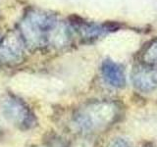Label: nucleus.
<instances>
[{"instance_id":"nucleus-7","label":"nucleus","mask_w":157,"mask_h":147,"mask_svg":"<svg viewBox=\"0 0 157 147\" xmlns=\"http://www.w3.org/2000/svg\"><path fill=\"white\" fill-rule=\"evenodd\" d=\"M142 64L152 67H157V38L151 40L141 54Z\"/></svg>"},{"instance_id":"nucleus-1","label":"nucleus","mask_w":157,"mask_h":147,"mask_svg":"<svg viewBox=\"0 0 157 147\" xmlns=\"http://www.w3.org/2000/svg\"><path fill=\"white\" fill-rule=\"evenodd\" d=\"M57 24L58 20L55 15L42 10L31 9L23 19L21 32L28 44L42 46L48 42Z\"/></svg>"},{"instance_id":"nucleus-6","label":"nucleus","mask_w":157,"mask_h":147,"mask_svg":"<svg viewBox=\"0 0 157 147\" xmlns=\"http://www.w3.org/2000/svg\"><path fill=\"white\" fill-rule=\"evenodd\" d=\"M22 55V47L17 36H11L6 39L4 43L0 46V56L4 60H16Z\"/></svg>"},{"instance_id":"nucleus-8","label":"nucleus","mask_w":157,"mask_h":147,"mask_svg":"<svg viewBox=\"0 0 157 147\" xmlns=\"http://www.w3.org/2000/svg\"><path fill=\"white\" fill-rule=\"evenodd\" d=\"M110 147H131L129 141H127L126 139L123 138H118L112 143Z\"/></svg>"},{"instance_id":"nucleus-3","label":"nucleus","mask_w":157,"mask_h":147,"mask_svg":"<svg viewBox=\"0 0 157 147\" xmlns=\"http://www.w3.org/2000/svg\"><path fill=\"white\" fill-rule=\"evenodd\" d=\"M134 86L141 92H151L157 89V68L142 64L132 73Z\"/></svg>"},{"instance_id":"nucleus-5","label":"nucleus","mask_w":157,"mask_h":147,"mask_svg":"<svg viewBox=\"0 0 157 147\" xmlns=\"http://www.w3.org/2000/svg\"><path fill=\"white\" fill-rule=\"evenodd\" d=\"M3 115L9 123L17 126L25 125L29 120L28 111L15 101H5L2 106Z\"/></svg>"},{"instance_id":"nucleus-2","label":"nucleus","mask_w":157,"mask_h":147,"mask_svg":"<svg viewBox=\"0 0 157 147\" xmlns=\"http://www.w3.org/2000/svg\"><path fill=\"white\" fill-rule=\"evenodd\" d=\"M117 107L110 102H96L86 106L77 116V125L85 130H102L115 121Z\"/></svg>"},{"instance_id":"nucleus-4","label":"nucleus","mask_w":157,"mask_h":147,"mask_svg":"<svg viewBox=\"0 0 157 147\" xmlns=\"http://www.w3.org/2000/svg\"><path fill=\"white\" fill-rule=\"evenodd\" d=\"M103 78L114 87H123L126 85V76L123 68L116 62L107 59L101 65Z\"/></svg>"}]
</instances>
